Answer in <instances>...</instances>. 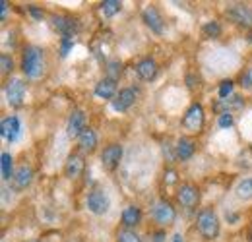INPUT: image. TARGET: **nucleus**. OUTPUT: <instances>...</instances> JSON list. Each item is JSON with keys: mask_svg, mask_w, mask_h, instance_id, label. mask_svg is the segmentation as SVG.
Returning a JSON list of instances; mask_svg holds the SVG:
<instances>
[{"mask_svg": "<svg viewBox=\"0 0 252 242\" xmlns=\"http://www.w3.org/2000/svg\"><path fill=\"white\" fill-rule=\"evenodd\" d=\"M196 229L200 233V237L204 241H216L220 237V217L214 210H200L198 212V217H196Z\"/></svg>", "mask_w": 252, "mask_h": 242, "instance_id": "nucleus-1", "label": "nucleus"}, {"mask_svg": "<svg viewBox=\"0 0 252 242\" xmlns=\"http://www.w3.org/2000/svg\"><path fill=\"white\" fill-rule=\"evenodd\" d=\"M22 70L30 80H37L43 76L45 70V59H43V51L39 47H26L24 55H22Z\"/></svg>", "mask_w": 252, "mask_h": 242, "instance_id": "nucleus-2", "label": "nucleus"}, {"mask_svg": "<svg viewBox=\"0 0 252 242\" xmlns=\"http://www.w3.org/2000/svg\"><path fill=\"white\" fill-rule=\"evenodd\" d=\"M183 128L189 132V134H200L204 130V124H206V113H204V107L200 103H192L189 107V111L185 113L183 117Z\"/></svg>", "mask_w": 252, "mask_h": 242, "instance_id": "nucleus-3", "label": "nucleus"}, {"mask_svg": "<svg viewBox=\"0 0 252 242\" xmlns=\"http://www.w3.org/2000/svg\"><path fill=\"white\" fill-rule=\"evenodd\" d=\"M152 219L158 223L159 227H169L177 219V210L169 200H159L152 208Z\"/></svg>", "mask_w": 252, "mask_h": 242, "instance_id": "nucleus-4", "label": "nucleus"}, {"mask_svg": "<svg viewBox=\"0 0 252 242\" xmlns=\"http://www.w3.org/2000/svg\"><path fill=\"white\" fill-rule=\"evenodd\" d=\"M225 14H227V18H229L235 26L252 31V8L251 6H247V4H231Z\"/></svg>", "mask_w": 252, "mask_h": 242, "instance_id": "nucleus-5", "label": "nucleus"}, {"mask_svg": "<svg viewBox=\"0 0 252 242\" xmlns=\"http://www.w3.org/2000/svg\"><path fill=\"white\" fill-rule=\"evenodd\" d=\"M86 206H88V210L94 213V215L101 217V215H105V213L109 212L111 200H109V196H107L105 190L94 188V190L88 194V198H86Z\"/></svg>", "mask_w": 252, "mask_h": 242, "instance_id": "nucleus-6", "label": "nucleus"}, {"mask_svg": "<svg viewBox=\"0 0 252 242\" xmlns=\"http://www.w3.org/2000/svg\"><path fill=\"white\" fill-rule=\"evenodd\" d=\"M6 99H8V105L12 109L24 107V101H26V82L20 80V78H12L6 84Z\"/></svg>", "mask_w": 252, "mask_h": 242, "instance_id": "nucleus-7", "label": "nucleus"}, {"mask_svg": "<svg viewBox=\"0 0 252 242\" xmlns=\"http://www.w3.org/2000/svg\"><path fill=\"white\" fill-rule=\"evenodd\" d=\"M177 202L183 208H189V210L196 208L198 202H200V190H198V186L192 184V182H183L179 186V190H177Z\"/></svg>", "mask_w": 252, "mask_h": 242, "instance_id": "nucleus-8", "label": "nucleus"}, {"mask_svg": "<svg viewBox=\"0 0 252 242\" xmlns=\"http://www.w3.org/2000/svg\"><path fill=\"white\" fill-rule=\"evenodd\" d=\"M123 155H125V150L121 144H109L103 153H101V165L107 169V171H115L121 161H123Z\"/></svg>", "mask_w": 252, "mask_h": 242, "instance_id": "nucleus-9", "label": "nucleus"}, {"mask_svg": "<svg viewBox=\"0 0 252 242\" xmlns=\"http://www.w3.org/2000/svg\"><path fill=\"white\" fill-rule=\"evenodd\" d=\"M142 20L156 35H163L165 33V20H163V16L159 14V10L156 6H148L142 12Z\"/></svg>", "mask_w": 252, "mask_h": 242, "instance_id": "nucleus-10", "label": "nucleus"}, {"mask_svg": "<svg viewBox=\"0 0 252 242\" xmlns=\"http://www.w3.org/2000/svg\"><path fill=\"white\" fill-rule=\"evenodd\" d=\"M53 28L61 31L63 37H72L74 39V35L80 30V24L72 16H53Z\"/></svg>", "mask_w": 252, "mask_h": 242, "instance_id": "nucleus-11", "label": "nucleus"}, {"mask_svg": "<svg viewBox=\"0 0 252 242\" xmlns=\"http://www.w3.org/2000/svg\"><path fill=\"white\" fill-rule=\"evenodd\" d=\"M20 132H22V124H20V119H18L16 115L6 117L4 121L0 122V134H2V138H6L10 144L20 138Z\"/></svg>", "mask_w": 252, "mask_h": 242, "instance_id": "nucleus-12", "label": "nucleus"}, {"mask_svg": "<svg viewBox=\"0 0 252 242\" xmlns=\"http://www.w3.org/2000/svg\"><path fill=\"white\" fill-rule=\"evenodd\" d=\"M86 171V161L80 153H70L66 163H64V175L68 179H78L82 177V173Z\"/></svg>", "mask_w": 252, "mask_h": 242, "instance_id": "nucleus-13", "label": "nucleus"}, {"mask_svg": "<svg viewBox=\"0 0 252 242\" xmlns=\"http://www.w3.org/2000/svg\"><path fill=\"white\" fill-rule=\"evenodd\" d=\"M86 128H88V126H86V115H84V111L76 109V111L70 115V119H68L66 134H68L70 138H76V140H78Z\"/></svg>", "mask_w": 252, "mask_h": 242, "instance_id": "nucleus-14", "label": "nucleus"}, {"mask_svg": "<svg viewBox=\"0 0 252 242\" xmlns=\"http://www.w3.org/2000/svg\"><path fill=\"white\" fill-rule=\"evenodd\" d=\"M136 74H138V78L140 80H144V82H152V80H156L159 74V66L158 62L154 60V59H142V60L136 64Z\"/></svg>", "mask_w": 252, "mask_h": 242, "instance_id": "nucleus-15", "label": "nucleus"}, {"mask_svg": "<svg viewBox=\"0 0 252 242\" xmlns=\"http://www.w3.org/2000/svg\"><path fill=\"white\" fill-rule=\"evenodd\" d=\"M136 103V90L132 88H125L117 93V97L113 99V109L117 113H126L132 105Z\"/></svg>", "mask_w": 252, "mask_h": 242, "instance_id": "nucleus-16", "label": "nucleus"}, {"mask_svg": "<svg viewBox=\"0 0 252 242\" xmlns=\"http://www.w3.org/2000/svg\"><path fill=\"white\" fill-rule=\"evenodd\" d=\"M214 109L223 115V113H231L233 115V111H241V109H245V99L241 97V95H231V97H227V99H218L216 103H214Z\"/></svg>", "mask_w": 252, "mask_h": 242, "instance_id": "nucleus-17", "label": "nucleus"}, {"mask_svg": "<svg viewBox=\"0 0 252 242\" xmlns=\"http://www.w3.org/2000/svg\"><path fill=\"white\" fill-rule=\"evenodd\" d=\"M10 182L14 184L16 190H26L28 186H32V182H33V169L32 167H28V165L18 167Z\"/></svg>", "mask_w": 252, "mask_h": 242, "instance_id": "nucleus-18", "label": "nucleus"}, {"mask_svg": "<svg viewBox=\"0 0 252 242\" xmlns=\"http://www.w3.org/2000/svg\"><path fill=\"white\" fill-rule=\"evenodd\" d=\"M142 210L138 206H126L123 210V215H121V221L125 225V229H134L142 223Z\"/></svg>", "mask_w": 252, "mask_h": 242, "instance_id": "nucleus-19", "label": "nucleus"}, {"mask_svg": "<svg viewBox=\"0 0 252 242\" xmlns=\"http://www.w3.org/2000/svg\"><path fill=\"white\" fill-rule=\"evenodd\" d=\"M117 93H119L117 91V82L111 80V78H103L95 86V95L99 99H113V97H117Z\"/></svg>", "mask_w": 252, "mask_h": 242, "instance_id": "nucleus-20", "label": "nucleus"}, {"mask_svg": "<svg viewBox=\"0 0 252 242\" xmlns=\"http://www.w3.org/2000/svg\"><path fill=\"white\" fill-rule=\"evenodd\" d=\"M97 134H95L94 128H86L82 132V136L78 138V144H80V150L86 153H94L97 150Z\"/></svg>", "mask_w": 252, "mask_h": 242, "instance_id": "nucleus-21", "label": "nucleus"}, {"mask_svg": "<svg viewBox=\"0 0 252 242\" xmlns=\"http://www.w3.org/2000/svg\"><path fill=\"white\" fill-rule=\"evenodd\" d=\"M196 151V144L190 140V138H181L179 142H177V146H175V155H177V159H181V161H187L190 159L192 155Z\"/></svg>", "mask_w": 252, "mask_h": 242, "instance_id": "nucleus-22", "label": "nucleus"}, {"mask_svg": "<svg viewBox=\"0 0 252 242\" xmlns=\"http://www.w3.org/2000/svg\"><path fill=\"white\" fill-rule=\"evenodd\" d=\"M235 194H237L239 200H245V202L252 200V177L243 179V181L239 182V184L235 186Z\"/></svg>", "mask_w": 252, "mask_h": 242, "instance_id": "nucleus-23", "label": "nucleus"}, {"mask_svg": "<svg viewBox=\"0 0 252 242\" xmlns=\"http://www.w3.org/2000/svg\"><path fill=\"white\" fill-rule=\"evenodd\" d=\"M0 163H2V179L4 181H12V177H14V159H12V155L8 151L2 153V157H0Z\"/></svg>", "mask_w": 252, "mask_h": 242, "instance_id": "nucleus-24", "label": "nucleus"}, {"mask_svg": "<svg viewBox=\"0 0 252 242\" xmlns=\"http://www.w3.org/2000/svg\"><path fill=\"white\" fill-rule=\"evenodd\" d=\"M121 10H123V2L121 0H105V2H101V14L105 18H113Z\"/></svg>", "mask_w": 252, "mask_h": 242, "instance_id": "nucleus-25", "label": "nucleus"}, {"mask_svg": "<svg viewBox=\"0 0 252 242\" xmlns=\"http://www.w3.org/2000/svg\"><path fill=\"white\" fill-rule=\"evenodd\" d=\"M117 242H146L136 231L132 229H121L117 233Z\"/></svg>", "mask_w": 252, "mask_h": 242, "instance_id": "nucleus-26", "label": "nucleus"}, {"mask_svg": "<svg viewBox=\"0 0 252 242\" xmlns=\"http://www.w3.org/2000/svg\"><path fill=\"white\" fill-rule=\"evenodd\" d=\"M123 62L121 60H109L107 62V78H111V80H115V82H119V78L123 76Z\"/></svg>", "mask_w": 252, "mask_h": 242, "instance_id": "nucleus-27", "label": "nucleus"}, {"mask_svg": "<svg viewBox=\"0 0 252 242\" xmlns=\"http://www.w3.org/2000/svg\"><path fill=\"white\" fill-rule=\"evenodd\" d=\"M202 31H204V35H206V37L218 39V37L221 35V26L218 24V22H208V24H204Z\"/></svg>", "mask_w": 252, "mask_h": 242, "instance_id": "nucleus-28", "label": "nucleus"}, {"mask_svg": "<svg viewBox=\"0 0 252 242\" xmlns=\"http://www.w3.org/2000/svg\"><path fill=\"white\" fill-rule=\"evenodd\" d=\"M12 70H14V59L10 55H2L0 57V72H2V76H8Z\"/></svg>", "mask_w": 252, "mask_h": 242, "instance_id": "nucleus-29", "label": "nucleus"}, {"mask_svg": "<svg viewBox=\"0 0 252 242\" xmlns=\"http://www.w3.org/2000/svg\"><path fill=\"white\" fill-rule=\"evenodd\" d=\"M241 86H243V90L252 91V66H249V68L241 74Z\"/></svg>", "mask_w": 252, "mask_h": 242, "instance_id": "nucleus-30", "label": "nucleus"}, {"mask_svg": "<svg viewBox=\"0 0 252 242\" xmlns=\"http://www.w3.org/2000/svg\"><path fill=\"white\" fill-rule=\"evenodd\" d=\"M233 95V82L231 80H223L220 86V99H227Z\"/></svg>", "mask_w": 252, "mask_h": 242, "instance_id": "nucleus-31", "label": "nucleus"}, {"mask_svg": "<svg viewBox=\"0 0 252 242\" xmlns=\"http://www.w3.org/2000/svg\"><path fill=\"white\" fill-rule=\"evenodd\" d=\"M218 124H220V128H231V126L235 124V119H233L231 113H223V115H220Z\"/></svg>", "mask_w": 252, "mask_h": 242, "instance_id": "nucleus-32", "label": "nucleus"}, {"mask_svg": "<svg viewBox=\"0 0 252 242\" xmlns=\"http://www.w3.org/2000/svg\"><path fill=\"white\" fill-rule=\"evenodd\" d=\"M74 47V39L72 37H63V49H61V53H63V57L68 55V51Z\"/></svg>", "mask_w": 252, "mask_h": 242, "instance_id": "nucleus-33", "label": "nucleus"}, {"mask_svg": "<svg viewBox=\"0 0 252 242\" xmlns=\"http://www.w3.org/2000/svg\"><path fill=\"white\" fill-rule=\"evenodd\" d=\"M165 182H167V184H173V182H177V173H175L173 169L165 171Z\"/></svg>", "mask_w": 252, "mask_h": 242, "instance_id": "nucleus-34", "label": "nucleus"}, {"mask_svg": "<svg viewBox=\"0 0 252 242\" xmlns=\"http://www.w3.org/2000/svg\"><path fill=\"white\" fill-rule=\"evenodd\" d=\"M6 12H8V2L2 0V2H0V20H2V22L6 20Z\"/></svg>", "mask_w": 252, "mask_h": 242, "instance_id": "nucleus-35", "label": "nucleus"}, {"mask_svg": "<svg viewBox=\"0 0 252 242\" xmlns=\"http://www.w3.org/2000/svg\"><path fill=\"white\" fill-rule=\"evenodd\" d=\"M30 12H32V16L33 18H37V20H41V18H43V12H41V10H37V8H30Z\"/></svg>", "mask_w": 252, "mask_h": 242, "instance_id": "nucleus-36", "label": "nucleus"}, {"mask_svg": "<svg viewBox=\"0 0 252 242\" xmlns=\"http://www.w3.org/2000/svg\"><path fill=\"white\" fill-rule=\"evenodd\" d=\"M163 239H165V233H163V231L154 233V242H163Z\"/></svg>", "mask_w": 252, "mask_h": 242, "instance_id": "nucleus-37", "label": "nucleus"}, {"mask_svg": "<svg viewBox=\"0 0 252 242\" xmlns=\"http://www.w3.org/2000/svg\"><path fill=\"white\" fill-rule=\"evenodd\" d=\"M173 242H185L183 241V235H179V233H177V235L173 237Z\"/></svg>", "mask_w": 252, "mask_h": 242, "instance_id": "nucleus-38", "label": "nucleus"}, {"mask_svg": "<svg viewBox=\"0 0 252 242\" xmlns=\"http://www.w3.org/2000/svg\"><path fill=\"white\" fill-rule=\"evenodd\" d=\"M249 41L252 43V31H249Z\"/></svg>", "mask_w": 252, "mask_h": 242, "instance_id": "nucleus-39", "label": "nucleus"}]
</instances>
